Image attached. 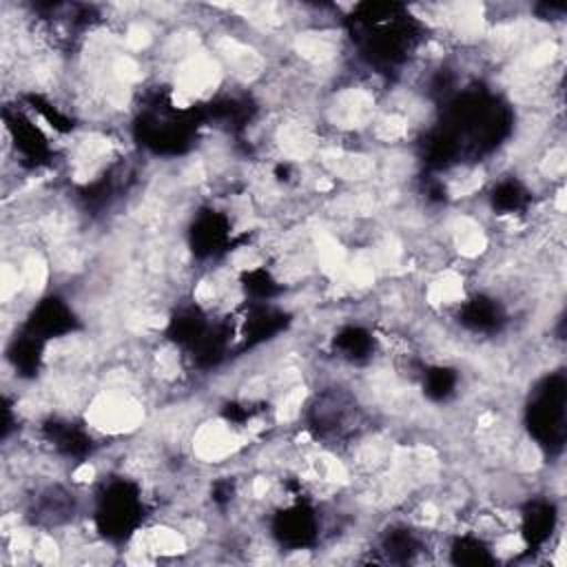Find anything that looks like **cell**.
<instances>
[{
	"instance_id": "1",
	"label": "cell",
	"mask_w": 567,
	"mask_h": 567,
	"mask_svg": "<svg viewBox=\"0 0 567 567\" xmlns=\"http://www.w3.org/2000/svg\"><path fill=\"white\" fill-rule=\"evenodd\" d=\"M146 410L133 390L124 385L97 390L84 410V421L89 427L106 434L120 436L131 434L144 423Z\"/></svg>"
}]
</instances>
